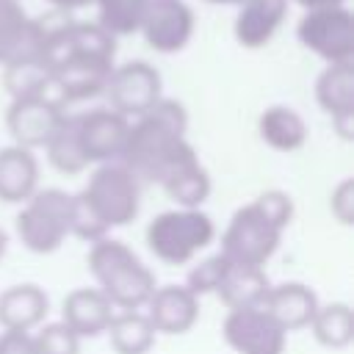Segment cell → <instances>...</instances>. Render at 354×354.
Returning <instances> with one entry per match:
<instances>
[{
	"label": "cell",
	"instance_id": "16",
	"mask_svg": "<svg viewBox=\"0 0 354 354\" xmlns=\"http://www.w3.org/2000/svg\"><path fill=\"white\" fill-rule=\"evenodd\" d=\"M288 17V0H243L232 22L235 41L246 50L266 47Z\"/></svg>",
	"mask_w": 354,
	"mask_h": 354
},
{
	"label": "cell",
	"instance_id": "12",
	"mask_svg": "<svg viewBox=\"0 0 354 354\" xmlns=\"http://www.w3.org/2000/svg\"><path fill=\"white\" fill-rule=\"evenodd\" d=\"M194 11L185 0H152L138 33L155 53H180L194 36Z\"/></svg>",
	"mask_w": 354,
	"mask_h": 354
},
{
	"label": "cell",
	"instance_id": "26",
	"mask_svg": "<svg viewBox=\"0 0 354 354\" xmlns=\"http://www.w3.org/2000/svg\"><path fill=\"white\" fill-rule=\"evenodd\" d=\"M160 188L166 191L169 199L177 202V207H202L213 191V180H210V171L199 160H194V163L171 171L160 183Z\"/></svg>",
	"mask_w": 354,
	"mask_h": 354
},
{
	"label": "cell",
	"instance_id": "1",
	"mask_svg": "<svg viewBox=\"0 0 354 354\" xmlns=\"http://www.w3.org/2000/svg\"><path fill=\"white\" fill-rule=\"evenodd\" d=\"M185 130L188 113L183 102L160 97L147 113L130 122L119 163H124L138 180L160 185L171 171L199 160L196 149L185 138Z\"/></svg>",
	"mask_w": 354,
	"mask_h": 354
},
{
	"label": "cell",
	"instance_id": "18",
	"mask_svg": "<svg viewBox=\"0 0 354 354\" xmlns=\"http://www.w3.org/2000/svg\"><path fill=\"white\" fill-rule=\"evenodd\" d=\"M318 296L310 285L304 282H279L268 288L263 310L285 329V332H296V329H307L315 310H318Z\"/></svg>",
	"mask_w": 354,
	"mask_h": 354
},
{
	"label": "cell",
	"instance_id": "3",
	"mask_svg": "<svg viewBox=\"0 0 354 354\" xmlns=\"http://www.w3.org/2000/svg\"><path fill=\"white\" fill-rule=\"evenodd\" d=\"M88 271L97 288L116 310H144L147 299L158 288L152 268L122 241L100 238L86 254Z\"/></svg>",
	"mask_w": 354,
	"mask_h": 354
},
{
	"label": "cell",
	"instance_id": "20",
	"mask_svg": "<svg viewBox=\"0 0 354 354\" xmlns=\"http://www.w3.org/2000/svg\"><path fill=\"white\" fill-rule=\"evenodd\" d=\"M39 191V160L33 149L3 147L0 149V202L22 205Z\"/></svg>",
	"mask_w": 354,
	"mask_h": 354
},
{
	"label": "cell",
	"instance_id": "23",
	"mask_svg": "<svg viewBox=\"0 0 354 354\" xmlns=\"http://www.w3.org/2000/svg\"><path fill=\"white\" fill-rule=\"evenodd\" d=\"M116 354H149L158 332L141 310H116L105 329Z\"/></svg>",
	"mask_w": 354,
	"mask_h": 354
},
{
	"label": "cell",
	"instance_id": "4",
	"mask_svg": "<svg viewBox=\"0 0 354 354\" xmlns=\"http://www.w3.org/2000/svg\"><path fill=\"white\" fill-rule=\"evenodd\" d=\"M147 246L166 266H185L216 238V224L202 207H174L147 224Z\"/></svg>",
	"mask_w": 354,
	"mask_h": 354
},
{
	"label": "cell",
	"instance_id": "11",
	"mask_svg": "<svg viewBox=\"0 0 354 354\" xmlns=\"http://www.w3.org/2000/svg\"><path fill=\"white\" fill-rule=\"evenodd\" d=\"M127 127H130V119L116 113L108 105L77 113L75 130H77V141H80V149H83L88 166L119 160L124 138H127Z\"/></svg>",
	"mask_w": 354,
	"mask_h": 354
},
{
	"label": "cell",
	"instance_id": "8",
	"mask_svg": "<svg viewBox=\"0 0 354 354\" xmlns=\"http://www.w3.org/2000/svg\"><path fill=\"white\" fill-rule=\"evenodd\" d=\"M105 97H108V108H113L127 119H136L163 97L160 72L147 61L119 64L108 77Z\"/></svg>",
	"mask_w": 354,
	"mask_h": 354
},
{
	"label": "cell",
	"instance_id": "28",
	"mask_svg": "<svg viewBox=\"0 0 354 354\" xmlns=\"http://www.w3.org/2000/svg\"><path fill=\"white\" fill-rule=\"evenodd\" d=\"M149 3L152 0H94V6H97V22L111 36L138 33L141 19H144Z\"/></svg>",
	"mask_w": 354,
	"mask_h": 354
},
{
	"label": "cell",
	"instance_id": "34",
	"mask_svg": "<svg viewBox=\"0 0 354 354\" xmlns=\"http://www.w3.org/2000/svg\"><path fill=\"white\" fill-rule=\"evenodd\" d=\"M53 11H64V14H72V11H80L86 6H94V0H44Z\"/></svg>",
	"mask_w": 354,
	"mask_h": 354
},
{
	"label": "cell",
	"instance_id": "10",
	"mask_svg": "<svg viewBox=\"0 0 354 354\" xmlns=\"http://www.w3.org/2000/svg\"><path fill=\"white\" fill-rule=\"evenodd\" d=\"M221 335L235 354H285L288 343V332L263 307L230 310Z\"/></svg>",
	"mask_w": 354,
	"mask_h": 354
},
{
	"label": "cell",
	"instance_id": "27",
	"mask_svg": "<svg viewBox=\"0 0 354 354\" xmlns=\"http://www.w3.org/2000/svg\"><path fill=\"white\" fill-rule=\"evenodd\" d=\"M47 160L58 174H80L88 169V160L80 149L77 141V130H75V116L66 113V119L61 122V127L50 136V141L44 144Z\"/></svg>",
	"mask_w": 354,
	"mask_h": 354
},
{
	"label": "cell",
	"instance_id": "24",
	"mask_svg": "<svg viewBox=\"0 0 354 354\" xmlns=\"http://www.w3.org/2000/svg\"><path fill=\"white\" fill-rule=\"evenodd\" d=\"M3 86L11 100L19 97H55L53 72L41 58H17L3 66Z\"/></svg>",
	"mask_w": 354,
	"mask_h": 354
},
{
	"label": "cell",
	"instance_id": "37",
	"mask_svg": "<svg viewBox=\"0 0 354 354\" xmlns=\"http://www.w3.org/2000/svg\"><path fill=\"white\" fill-rule=\"evenodd\" d=\"M205 3H213V6H238L243 0H205Z\"/></svg>",
	"mask_w": 354,
	"mask_h": 354
},
{
	"label": "cell",
	"instance_id": "9",
	"mask_svg": "<svg viewBox=\"0 0 354 354\" xmlns=\"http://www.w3.org/2000/svg\"><path fill=\"white\" fill-rule=\"evenodd\" d=\"M66 119V105L55 97H19L6 111V127L17 147L44 149L50 136Z\"/></svg>",
	"mask_w": 354,
	"mask_h": 354
},
{
	"label": "cell",
	"instance_id": "29",
	"mask_svg": "<svg viewBox=\"0 0 354 354\" xmlns=\"http://www.w3.org/2000/svg\"><path fill=\"white\" fill-rule=\"evenodd\" d=\"M230 263H232V260L224 257L221 252L202 257L199 263L191 266V271H188V277H185V288H188L196 299H202V296H207V293H216L218 285H221V279H224V274H227V268H230Z\"/></svg>",
	"mask_w": 354,
	"mask_h": 354
},
{
	"label": "cell",
	"instance_id": "13",
	"mask_svg": "<svg viewBox=\"0 0 354 354\" xmlns=\"http://www.w3.org/2000/svg\"><path fill=\"white\" fill-rule=\"evenodd\" d=\"M113 66L116 64L111 58H100V55H77V53L66 55L53 66V86L58 100L69 105L105 94Z\"/></svg>",
	"mask_w": 354,
	"mask_h": 354
},
{
	"label": "cell",
	"instance_id": "38",
	"mask_svg": "<svg viewBox=\"0 0 354 354\" xmlns=\"http://www.w3.org/2000/svg\"><path fill=\"white\" fill-rule=\"evenodd\" d=\"M11 3H19V0H0V11H3L6 6H11Z\"/></svg>",
	"mask_w": 354,
	"mask_h": 354
},
{
	"label": "cell",
	"instance_id": "5",
	"mask_svg": "<svg viewBox=\"0 0 354 354\" xmlns=\"http://www.w3.org/2000/svg\"><path fill=\"white\" fill-rule=\"evenodd\" d=\"M72 194L61 188H39L14 218L17 238L33 254H53L69 235Z\"/></svg>",
	"mask_w": 354,
	"mask_h": 354
},
{
	"label": "cell",
	"instance_id": "33",
	"mask_svg": "<svg viewBox=\"0 0 354 354\" xmlns=\"http://www.w3.org/2000/svg\"><path fill=\"white\" fill-rule=\"evenodd\" d=\"M0 354H36L33 332L3 329L0 332Z\"/></svg>",
	"mask_w": 354,
	"mask_h": 354
},
{
	"label": "cell",
	"instance_id": "36",
	"mask_svg": "<svg viewBox=\"0 0 354 354\" xmlns=\"http://www.w3.org/2000/svg\"><path fill=\"white\" fill-rule=\"evenodd\" d=\"M6 249H8V235H6V230L0 227V260L6 257Z\"/></svg>",
	"mask_w": 354,
	"mask_h": 354
},
{
	"label": "cell",
	"instance_id": "7",
	"mask_svg": "<svg viewBox=\"0 0 354 354\" xmlns=\"http://www.w3.org/2000/svg\"><path fill=\"white\" fill-rule=\"evenodd\" d=\"M296 39L326 64L354 61V17L346 6L307 8L296 25Z\"/></svg>",
	"mask_w": 354,
	"mask_h": 354
},
{
	"label": "cell",
	"instance_id": "22",
	"mask_svg": "<svg viewBox=\"0 0 354 354\" xmlns=\"http://www.w3.org/2000/svg\"><path fill=\"white\" fill-rule=\"evenodd\" d=\"M257 133L274 152H296L307 144V124L290 105H268L257 116Z\"/></svg>",
	"mask_w": 354,
	"mask_h": 354
},
{
	"label": "cell",
	"instance_id": "19",
	"mask_svg": "<svg viewBox=\"0 0 354 354\" xmlns=\"http://www.w3.org/2000/svg\"><path fill=\"white\" fill-rule=\"evenodd\" d=\"M50 296L36 282H19L0 293V329L33 332L47 321Z\"/></svg>",
	"mask_w": 354,
	"mask_h": 354
},
{
	"label": "cell",
	"instance_id": "14",
	"mask_svg": "<svg viewBox=\"0 0 354 354\" xmlns=\"http://www.w3.org/2000/svg\"><path fill=\"white\" fill-rule=\"evenodd\" d=\"M315 100L340 138L354 136V61L326 64L315 80Z\"/></svg>",
	"mask_w": 354,
	"mask_h": 354
},
{
	"label": "cell",
	"instance_id": "35",
	"mask_svg": "<svg viewBox=\"0 0 354 354\" xmlns=\"http://www.w3.org/2000/svg\"><path fill=\"white\" fill-rule=\"evenodd\" d=\"M290 3V0H288ZM293 3H299L304 11L307 8H324V6H346V0H293Z\"/></svg>",
	"mask_w": 354,
	"mask_h": 354
},
{
	"label": "cell",
	"instance_id": "21",
	"mask_svg": "<svg viewBox=\"0 0 354 354\" xmlns=\"http://www.w3.org/2000/svg\"><path fill=\"white\" fill-rule=\"evenodd\" d=\"M271 288V279L263 266H241L230 263L216 296L224 301L227 310H241V307H263L266 293Z\"/></svg>",
	"mask_w": 354,
	"mask_h": 354
},
{
	"label": "cell",
	"instance_id": "30",
	"mask_svg": "<svg viewBox=\"0 0 354 354\" xmlns=\"http://www.w3.org/2000/svg\"><path fill=\"white\" fill-rule=\"evenodd\" d=\"M33 343H36V354H80L83 340L64 321H53V324H41L33 332Z\"/></svg>",
	"mask_w": 354,
	"mask_h": 354
},
{
	"label": "cell",
	"instance_id": "32",
	"mask_svg": "<svg viewBox=\"0 0 354 354\" xmlns=\"http://www.w3.org/2000/svg\"><path fill=\"white\" fill-rule=\"evenodd\" d=\"M329 210L340 224H351L354 221V180L346 177L340 180L332 194H329Z\"/></svg>",
	"mask_w": 354,
	"mask_h": 354
},
{
	"label": "cell",
	"instance_id": "25",
	"mask_svg": "<svg viewBox=\"0 0 354 354\" xmlns=\"http://www.w3.org/2000/svg\"><path fill=\"white\" fill-rule=\"evenodd\" d=\"M313 337L324 346V348H346L354 340V315L351 307L346 301H329V304H318L310 326Z\"/></svg>",
	"mask_w": 354,
	"mask_h": 354
},
{
	"label": "cell",
	"instance_id": "17",
	"mask_svg": "<svg viewBox=\"0 0 354 354\" xmlns=\"http://www.w3.org/2000/svg\"><path fill=\"white\" fill-rule=\"evenodd\" d=\"M116 307L105 299L100 288H75L64 296L61 304V321L83 340V337H100L105 335Z\"/></svg>",
	"mask_w": 354,
	"mask_h": 354
},
{
	"label": "cell",
	"instance_id": "2",
	"mask_svg": "<svg viewBox=\"0 0 354 354\" xmlns=\"http://www.w3.org/2000/svg\"><path fill=\"white\" fill-rule=\"evenodd\" d=\"M290 221L293 199L279 188L263 191L232 213L221 235V254L241 266H266Z\"/></svg>",
	"mask_w": 354,
	"mask_h": 354
},
{
	"label": "cell",
	"instance_id": "6",
	"mask_svg": "<svg viewBox=\"0 0 354 354\" xmlns=\"http://www.w3.org/2000/svg\"><path fill=\"white\" fill-rule=\"evenodd\" d=\"M80 194L108 230L136 221L141 207V180L119 160L97 163Z\"/></svg>",
	"mask_w": 354,
	"mask_h": 354
},
{
	"label": "cell",
	"instance_id": "15",
	"mask_svg": "<svg viewBox=\"0 0 354 354\" xmlns=\"http://www.w3.org/2000/svg\"><path fill=\"white\" fill-rule=\"evenodd\" d=\"M144 315L158 335H185L199 318V299L185 285H160L147 299Z\"/></svg>",
	"mask_w": 354,
	"mask_h": 354
},
{
	"label": "cell",
	"instance_id": "31",
	"mask_svg": "<svg viewBox=\"0 0 354 354\" xmlns=\"http://www.w3.org/2000/svg\"><path fill=\"white\" fill-rule=\"evenodd\" d=\"M108 232H111V230L100 221V216L91 210V205L86 202V196H83L80 191L72 194V205H69V235L94 243V241L105 238Z\"/></svg>",
	"mask_w": 354,
	"mask_h": 354
}]
</instances>
